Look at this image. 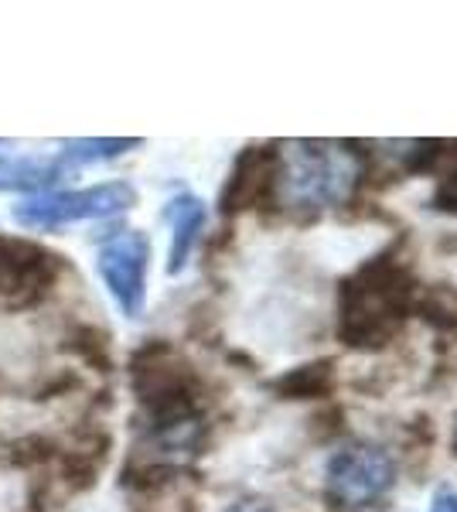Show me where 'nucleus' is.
<instances>
[{"label": "nucleus", "mask_w": 457, "mask_h": 512, "mask_svg": "<svg viewBox=\"0 0 457 512\" xmlns=\"http://www.w3.org/2000/svg\"><path fill=\"white\" fill-rule=\"evenodd\" d=\"M430 512H457V492H437Z\"/></svg>", "instance_id": "obj_16"}, {"label": "nucleus", "mask_w": 457, "mask_h": 512, "mask_svg": "<svg viewBox=\"0 0 457 512\" xmlns=\"http://www.w3.org/2000/svg\"><path fill=\"white\" fill-rule=\"evenodd\" d=\"M226 512H273L267 502H256V499H246V502H236V506H229Z\"/></svg>", "instance_id": "obj_17"}, {"label": "nucleus", "mask_w": 457, "mask_h": 512, "mask_svg": "<svg viewBox=\"0 0 457 512\" xmlns=\"http://www.w3.org/2000/svg\"><path fill=\"white\" fill-rule=\"evenodd\" d=\"M55 458H58V448L48 441V437H38V434L18 437V441H11L4 448V461L7 465H18V468H38Z\"/></svg>", "instance_id": "obj_14"}, {"label": "nucleus", "mask_w": 457, "mask_h": 512, "mask_svg": "<svg viewBox=\"0 0 457 512\" xmlns=\"http://www.w3.org/2000/svg\"><path fill=\"white\" fill-rule=\"evenodd\" d=\"M113 338L96 325H72L65 332V349H69L76 359L86 362L96 373H110L113 369Z\"/></svg>", "instance_id": "obj_13"}, {"label": "nucleus", "mask_w": 457, "mask_h": 512, "mask_svg": "<svg viewBox=\"0 0 457 512\" xmlns=\"http://www.w3.org/2000/svg\"><path fill=\"white\" fill-rule=\"evenodd\" d=\"M277 171H280V147L277 144H256L239 151L232 161L229 178L219 192V216L236 219L239 212L267 209L277 198Z\"/></svg>", "instance_id": "obj_7"}, {"label": "nucleus", "mask_w": 457, "mask_h": 512, "mask_svg": "<svg viewBox=\"0 0 457 512\" xmlns=\"http://www.w3.org/2000/svg\"><path fill=\"white\" fill-rule=\"evenodd\" d=\"M396 485V461L379 444L352 441L324 461V495L342 509H365Z\"/></svg>", "instance_id": "obj_3"}, {"label": "nucleus", "mask_w": 457, "mask_h": 512, "mask_svg": "<svg viewBox=\"0 0 457 512\" xmlns=\"http://www.w3.org/2000/svg\"><path fill=\"white\" fill-rule=\"evenodd\" d=\"M147 267H151V239H147V233H140V229L113 233L96 253L99 277H103V284L116 301V308H120L127 318L144 315Z\"/></svg>", "instance_id": "obj_5"}, {"label": "nucleus", "mask_w": 457, "mask_h": 512, "mask_svg": "<svg viewBox=\"0 0 457 512\" xmlns=\"http://www.w3.org/2000/svg\"><path fill=\"white\" fill-rule=\"evenodd\" d=\"M62 175V158H7L0 154V192H45Z\"/></svg>", "instance_id": "obj_9"}, {"label": "nucleus", "mask_w": 457, "mask_h": 512, "mask_svg": "<svg viewBox=\"0 0 457 512\" xmlns=\"http://www.w3.org/2000/svg\"><path fill=\"white\" fill-rule=\"evenodd\" d=\"M362 178V161L348 144L290 140L280 147L277 198L297 212H321L345 205Z\"/></svg>", "instance_id": "obj_2"}, {"label": "nucleus", "mask_w": 457, "mask_h": 512, "mask_svg": "<svg viewBox=\"0 0 457 512\" xmlns=\"http://www.w3.org/2000/svg\"><path fill=\"white\" fill-rule=\"evenodd\" d=\"M417 280L396 253H379L365 260L355 274L338 284V342L355 352H379L393 342L403 321L413 315Z\"/></svg>", "instance_id": "obj_1"}, {"label": "nucleus", "mask_w": 457, "mask_h": 512, "mask_svg": "<svg viewBox=\"0 0 457 512\" xmlns=\"http://www.w3.org/2000/svg\"><path fill=\"white\" fill-rule=\"evenodd\" d=\"M447 147L451 144H444V140H413L410 151L403 154V171L406 175H430L444 164Z\"/></svg>", "instance_id": "obj_15"}, {"label": "nucleus", "mask_w": 457, "mask_h": 512, "mask_svg": "<svg viewBox=\"0 0 457 512\" xmlns=\"http://www.w3.org/2000/svg\"><path fill=\"white\" fill-rule=\"evenodd\" d=\"M413 315H420L434 332H457V287L451 284L417 287Z\"/></svg>", "instance_id": "obj_12"}, {"label": "nucleus", "mask_w": 457, "mask_h": 512, "mask_svg": "<svg viewBox=\"0 0 457 512\" xmlns=\"http://www.w3.org/2000/svg\"><path fill=\"white\" fill-rule=\"evenodd\" d=\"M164 222L171 226V250H168V274L178 277L188 267L198 239L205 233V202L191 192L174 195L164 205Z\"/></svg>", "instance_id": "obj_8"}, {"label": "nucleus", "mask_w": 457, "mask_h": 512, "mask_svg": "<svg viewBox=\"0 0 457 512\" xmlns=\"http://www.w3.org/2000/svg\"><path fill=\"white\" fill-rule=\"evenodd\" d=\"M137 205V192L130 181H103V185L82 188V192H55L28 198L14 205V222L24 229H58L69 222H89V219H110Z\"/></svg>", "instance_id": "obj_4"}, {"label": "nucleus", "mask_w": 457, "mask_h": 512, "mask_svg": "<svg viewBox=\"0 0 457 512\" xmlns=\"http://www.w3.org/2000/svg\"><path fill=\"white\" fill-rule=\"evenodd\" d=\"M144 144L140 137H82V140H62V154L65 168L72 164H99V161H113L123 158L127 151H137Z\"/></svg>", "instance_id": "obj_11"}, {"label": "nucleus", "mask_w": 457, "mask_h": 512, "mask_svg": "<svg viewBox=\"0 0 457 512\" xmlns=\"http://www.w3.org/2000/svg\"><path fill=\"white\" fill-rule=\"evenodd\" d=\"M335 386V362L331 359H314L304 366H294L290 373L277 376L270 383V390L284 400H321Z\"/></svg>", "instance_id": "obj_10"}, {"label": "nucleus", "mask_w": 457, "mask_h": 512, "mask_svg": "<svg viewBox=\"0 0 457 512\" xmlns=\"http://www.w3.org/2000/svg\"><path fill=\"white\" fill-rule=\"evenodd\" d=\"M65 256L18 236H0V294L14 304H35L58 284Z\"/></svg>", "instance_id": "obj_6"}]
</instances>
